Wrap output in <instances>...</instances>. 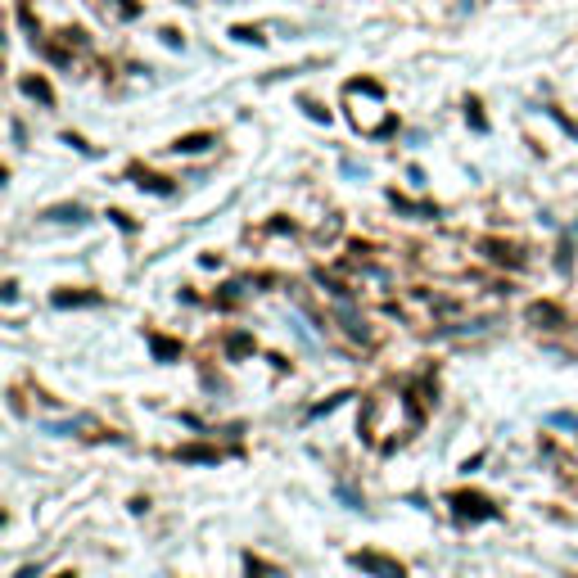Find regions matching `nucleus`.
I'll use <instances>...</instances> for the list:
<instances>
[{"mask_svg":"<svg viewBox=\"0 0 578 578\" xmlns=\"http://www.w3.org/2000/svg\"><path fill=\"white\" fill-rule=\"evenodd\" d=\"M352 565H362V569H375V574H384V578H402V565H389V560H379V556H357Z\"/></svg>","mask_w":578,"mask_h":578,"instance_id":"nucleus-1","label":"nucleus"},{"mask_svg":"<svg viewBox=\"0 0 578 578\" xmlns=\"http://www.w3.org/2000/svg\"><path fill=\"white\" fill-rule=\"evenodd\" d=\"M204 145H208L204 136H190V140H177V150H204Z\"/></svg>","mask_w":578,"mask_h":578,"instance_id":"nucleus-2","label":"nucleus"}]
</instances>
